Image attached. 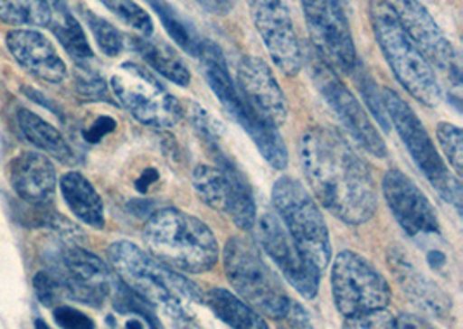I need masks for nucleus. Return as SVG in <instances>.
<instances>
[{
    "instance_id": "38",
    "label": "nucleus",
    "mask_w": 463,
    "mask_h": 329,
    "mask_svg": "<svg viewBox=\"0 0 463 329\" xmlns=\"http://www.w3.org/2000/svg\"><path fill=\"white\" fill-rule=\"evenodd\" d=\"M361 92L364 96V101L368 104V108L372 109L373 117L379 120L382 128L389 130V118L385 115V109H383V103H382V96H380V90L377 89V85L372 82V80H364L361 79Z\"/></svg>"
},
{
    "instance_id": "16",
    "label": "nucleus",
    "mask_w": 463,
    "mask_h": 329,
    "mask_svg": "<svg viewBox=\"0 0 463 329\" xmlns=\"http://www.w3.org/2000/svg\"><path fill=\"white\" fill-rule=\"evenodd\" d=\"M257 243L269 257L281 276L306 300H313L319 289L321 272L295 245L292 236L274 213H264L257 222Z\"/></svg>"
},
{
    "instance_id": "1",
    "label": "nucleus",
    "mask_w": 463,
    "mask_h": 329,
    "mask_svg": "<svg viewBox=\"0 0 463 329\" xmlns=\"http://www.w3.org/2000/svg\"><path fill=\"white\" fill-rule=\"evenodd\" d=\"M304 175L317 202L338 221L359 226L377 212V185L370 166L334 128L313 127L300 143Z\"/></svg>"
},
{
    "instance_id": "36",
    "label": "nucleus",
    "mask_w": 463,
    "mask_h": 329,
    "mask_svg": "<svg viewBox=\"0 0 463 329\" xmlns=\"http://www.w3.org/2000/svg\"><path fill=\"white\" fill-rule=\"evenodd\" d=\"M344 329H394V315L387 309L351 315L345 317Z\"/></svg>"
},
{
    "instance_id": "45",
    "label": "nucleus",
    "mask_w": 463,
    "mask_h": 329,
    "mask_svg": "<svg viewBox=\"0 0 463 329\" xmlns=\"http://www.w3.org/2000/svg\"><path fill=\"white\" fill-rule=\"evenodd\" d=\"M101 2H103V4H105V5H106V4H108V2H109V0H101Z\"/></svg>"
},
{
    "instance_id": "34",
    "label": "nucleus",
    "mask_w": 463,
    "mask_h": 329,
    "mask_svg": "<svg viewBox=\"0 0 463 329\" xmlns=\"http://www.w3.org/2000/svg\"><path fill=\"white\" fill-rule=\"evenodd\" d=\"M438 139L457 177L462 175V128L457 125L441 122L438 125Z\"/></svg>"
},
{
    "instance_id": "27",
    "label": "nucleus",
    "mask_w": 463,
    "mask_h": 329,
    "mask_svg": "<svg viewBox=\"0 0 463 329\" xmlns=\"http://www.w3.org/2000/svg\"><path fill=\"white\" fill-rule=\"evenodd\" d=\"M52 18L49 23V28L56 35V39L63 45L64 51L71 56L73 61L79 64H87L94 60V52L90 49V43L85 37L84 28L79 20L71 14L66 2H60L51 5Z\"/></svg>"
},
{
    "instance_id": "6",
    "label": "nucleus",
    "mask_w": 463,
    "mask_h": 329,
    "mask_svg": "<svg viewBox=\"0 0 463 329\" xmlns=\"http://www.w3.org/2000/svg\"><path fill=\"white\" fill-rule=\"evenodd\" d=\"M198 60L203 66L205 79L219 103L224 106L232 120L250 136L262 158L276 170H283L288 164V151L283 137L274 125L262 120L253 111L252 106L243 99L228 71V64L219 45L211 41L203 42Z\"/></svg>"
},
{
    "instance_id": "24",
    "label": "nucleus",
    "mask_w": 463,
    "mask_h": 329,
    "mask_svg": "<svg viewBox=\"0 0 463 329\" xmlns=\"http://www.w3.org/2000/svg\"><path fill=\"white\" fill-rule=\"evenodd\" d=\"M203 302L213 315L232 329H269L264 317L230 289L212 288Z\"/></svg>"
},
{
    "instance_id": "12",
    "label": "nucleus",
    "mask_w": 463,
    "mask_h": 329,
    "mask_svg": "<svg viewBox=\"0 0 463 329\" xmlns=\"http://www.w3.org/2000/svg\"><path fill=\"white\" fill-rule=\"evenodd\" d=\"M332 293L344 317L387 309L392 291L385 277L366 258L344 249L332 264Z\"/></svg>"
},
{
    "instance_id": "35",
    "label": "nucleus",
    "mask_w": 463,
    "mask_h": 329,
    "mask_svg": "<svg viewBox=\"0 0 463 329\" xmlns=\"http://www.w3.org/2000/svg\"><path fill=\"white\" fill-rule=\"evenodd\" d=\"M33 289L39 302L45 307H56L64 298L63 289L49 270H41L33 277Z\"/></svg>"
},
{
    "instance_id": "20",
    "label": "nucleus",
    "mask_w": 463,
    "mask_h": 329,
    "mask_svg": "<svg viewBox=\"0 0 463 329\" xmlns=\"http://www.w3.org/2000/svg\"><path fill=\"white\" fill-rule=\"evenodd\" d=\"M387 266L394 274L401 291L413 302V306L439 321L451 317V296L421 272L410 253L401 247L391 248L387 253Z\"/></svg>"
},
{
    "instance_id": "29",
    "label": "nucleus",
    "mask_w": 463,
    "mask_h": 329,
    "mask_svg": "<svg viewBox=\"0 0 463 329\" xmlns=\"http://www.w3.org/2000/svg\"><path fill=\"white\" fill-rule=\"evenodd\" d=\"M14 217H16V222L32 229H51L63 236L80 232L79 227L71 224L68 219H64L63 215L58 210H54L51 203L22 202L14 206Z\"/></svg>"
},
{
    "instance_id": "17",
    "label": "nucleus",
    "mask_w": 463,
    "mask_h": 329,
    "mask_svg": "<svg viewBox=\"0 0 463 329\" xmlns=\"http://www.w3.org/2000/svg\"><path fill=\"white\" fill-rule=\"evenodd\" d=\"M253 24L274 64L295 77L304 66V52L287 0H249Z\"/></svg>"
},
{
    "instance_id": "44",
    "label": "nucleus",
    "mask_w": 463,
    "mask_h": 329,
    "mask_svg": "<svg viewBox=\"0 0 463 329\" xmlns=\"http://www.w3.org/2000/svg\"><path fill=\"white\" fill-rule=\"evenodd\" d=\"M49 5H54V4H60V2H63V0H45Z\"/></svg>"
},
{
    "instance_id": "11",
    "label": "nucleus",
    "mask_w": 463,
    "mask_h": 329,
    "mask_svg": "<svg viewBox=\"0 0 463 329\" xmlns=\"http://www.w3.org/2000/svg\"><path fill=\"white\" fill-rule=\"evenodd\" d=\"M47 270L63 289L64 298L99 309L118 285V276L94 253L66 245L47 257Z\"/></svg>"
},
{
    "instance_id": "8",
    "label": "nucleus",
    "mask_w": 463,
    "mask_h": 329,
    "mask_svg": "<svg viewBox=\"0 0 463 329\" xmlns=\"http://www.w3.org/2000/svg\"><path fill=\"white\" fill-rule=\"evenodd\" d=\"M382 103L389 122H392L401 141L408 149L410 156L419 166L423 177L438 191L446 203L455 210H462V185L457 175L444 164L441 155L438 153L427 128L419 118V115L411 109L401 96L391 89H383Z\"/></svg>"
},
{
    "instance_id": "21",
    "label": "nucleus",
    "mask_w": 463,
    "mask_h": 329,
    "mask_svg": "<svg viewBox=\"0 0 463 329\" xmlns=\"http://www.w3.org/2000/svg\"><path fill=\"white\" fill-rule=\"evenodd\" d=\"M7 47L14 60L32 75L43 82L61 83L68 70L54 43L35 30H11L7 33Z\"/></svg>"
},
{
    "instance_id": "26",
    "label": "nucleus",
    "mask_w": 463,
    "mask_h": 329,
    "mask_svg": "<svg viewBox=\"0 0 463 329\" xmlns=\"http://www.w3.org/2000/svg\"><path fill=\"white\" fill-rule=\"evenodd\" d=\"M16 120H18L23 136L35 147L45 151L47 155L54 156L56 160H60L63 164H70L77 162V156H75L71 146L66 143L63 134L56 127L45 122L39 115L32 113L30 109H20L16 115Z\"/></svg>"
},
{
    "instance_id": "2",
    "label": "nucleus",
    "mask_w": 463,
    "mask_h": 329,
    "mask_svg": "<svg viewBox=\"0 0 463 329\" xmlns=\"http://www.w3.org/2000/svg\"><path fill=\"white\" fill-rule=\"evenodd\" d=\"M108 257L126 287L155 309L167 314L179 326L190 328L193 307L203 304V293L196 283L130 241L113 243L108 249Z\"/></svg>"
},
{
    "instance_id": "25",
    "label": "nucleus",
    "mask_w": 463,
    "mask_h": 329,
    "mask_svg": "<svg viewBox=\"0 0 463 329\" xmlns=\"http://www.w3.org/2000/svg\"><path fill=\"white\" fill-rule=\"evenodd\" d=\"M132 49L145 61L165 77L169 82L186 87L191 82L190 68L183 58L170 47L169 43L162 41H153L151 37H132Z\"/></svg>"
},
{
    "instance_id": "43",
    "label": "nucleus",
    "mask_w": 463,
    "mask_h": 329,
    "mask_svg": "<svg viewBox=\"0 0 463 329\" xmlns=\"http://www.w3.org/2000/svg\"><path fill=\"white\" fill-rule=\"evenodd\" d=\"M35 329H51L45 323H43V319H37L35 321Z\"/></svg>"
},
{
    "instance_id": "4",
    "label": "nucleus",
    "mask_w": 463,
    "mask_h": 329,
    "mask_svg": "<svg viewBox=\"0 0 463 329\" xmlns=\"http://www.w3.org/2000/svg\"><path fill=\"white\" fill-rule=\"evenodd\" d=\"M228 281L243 302L260 315L287 321L294 326L307 323V314L295 304L281 281L262 258L260 251L243 238H232L224 248Z\"/></svg>"
},
{
    "instance_id": "33",
    "label": "nucleus",
    "mask_w": 463,
    "mask_h": 329,
    "mask_svg": "<svg viewBox=\"0 0 463 329\" xmlns=\"http://www.w3.org/2000/svg\"><path fill=\"white\" fill-rule=\"evenodd\" d=\"M75 90L87 101H108V83L87 64H79L75 71Z\"/></svg>"
},
{
    "instance_id": "23",
    "label": "nucleus",
    "mask_w": 463,
    "mask_h": 329,
    "mask_svg": "<svg viewBox=\"0 0 463 329\" xmlns=\"http://www.w3.org/2000/svg\"><path fill=\"white\" fill-rule=\"evenodd\" d=\"M61 193L64 202L75 213L79 221H82L92 229L105 227V205L94 185L85 179L79 172H68L61 177Z\"/></svg>"
},
{
    "instance_id": "39",
    "label": "nucleus",
    "mask_w": 463,
    "mask_h": 329,
    "mask_svg": "<svg viewBox=\"0 0 463 329\" xmlns=\"http://www.w3.org/2000/svg\"><path fill=\"white\" fill-rule=\"evenodd\" d=\"M117 128V122L111 117H99L94 124L89 125L84 130V139L87 143H99L108 134Z\"/></svg>"
},
{
    "instance_id": "5",
    "label": "nucleus",
    "mask_w": 463,
    "mask_h": 329,
    "mask_svg": "<svg viewBox=\"0 0 463 329\" xmlns=\"http://www.w3.org/2000/svg\"><path fill=\"white\" fill-rule=\"evenodd\" d=\"M370 20L375 39L398 82L421 104L439 106L444 96L441 83L402 28L394 4L391 0H370Z\"/></svg>"
},
{
    "instance_id": "19",
    "label": "nucleus",
    "mask_w": 463,
    "mask_h": 329,
    "mask_svg": "<svg viewBox=\"0 0 463 329\" xmlns=\"http://www.w3.org/2000/svg\"><path fill=\"white\" fill-rule=\"evenodd\" d=\"M236 87L253 111L274 125L287 124L288 103L274 77L273 70L257 56H245L236 70Z\"/></svg>"
},
{
    "instance_id": "10",
    "label": "nucleus",
    "mask_w": 463,
    "mask_h": 329,
    "mask_svg": "<svg viewBox=\"0 0 463 329\" xmlns=\"http://www.w3.org/2000/svg\"><path fill=\"white\" fill-rule=\"evenodd\" d=\"M117 99L139 124L155 128H170L184 115L181 103L158 82L146 68L124 62L111 77Z\"/></svg>"
},
{
    "instance_id": "18",
    "label": "nucleus",
    "mask_w": 463,
    "mask_h": 329,
    "mask_svg": "<svg viewBox=\"0 0 463 329\" xmlns=\"http://www.w3.org/2000/svg\"><path fill=\"white\" fill-rule=\"evenodd\" d=\"M382 191L394 219L410 238L425 241L441 234L439 217L434 206L419 185L401 170L392 168L383 175Z\"/></svg>"
},
{
    "instance_id": "32",
    "label": "nucleus",
    "mask_w": 463,
    "mask_h": 329,
    "mask_svg": "<svg viewBox=\"0 0 463 329\" xmlns=\"http://www.w3.org/2000/svg\"><path fill=\"white\" fill-rule=\"evenodd\" d=\"M106 7L117 14L120 20L128 24L130 28L137 30L141 37L153 35V20L146 11L134 0H109Z\"/></svg>"
},
{
    "instance_id": "37",
    "label": "nucleus",
    "mask_w": 463,
    "mask_h": 329,
    "mask_svg": "<svg viewBox=\"0 0 463 329\" xmlns=\"http://www.w3.org/2000/svg\"><path fill=\"white\" fill-rule=\"evenodd\" d=\"M52 315L54 323L61 329H96L92 317L71 306H56Z\"/></svg>"
},
{
    "instance_id": "13",
    "label": "nucleus",
    "mask_w": 463,
    "mask_h": 329,
    "mask_svg": "<svg viewBox=\"0 0 463 329\" xmlns=\"http://www.w3.org/2000/svg\"><path fill=\"white\" fill-rule=\"evenodd\" d=\"M317 56L332 70L351 73L358 52L347 18L345 0H300Z\"/></svg>"
},
{
    "instance_id": "3",
    "label": "nucleus",
    "mask_w": 463,
    "mask_h": 329,
    "mask_svg": "<svg viewBox=\"0 0 463 329\" xmlns=\"http://www.w3.org/2000/svg\"><path fill=\"white\" fill-rule=\"evenodd\" d=\"M143 240L151 257L175 270L202 274L219 260L217 240L209 226L174 206L158 208L147 217Z\"/></svg>"
},
{
    "instance_id": "7",
    "label": "nucleus",
    "mask_w": 463,
    "mask_h": 329,
    "mask_svg": "<svg viewBox=\"0 0 463 329\" xmlns=\"http://www.w3.org/2000/svg\"><path fill=\"white\" fill-rule=\"evenodd\" d=\"M202 139L207 143L215 164L194 166L191 183L198 198L212 210L230 215L238 229L252 230L257 222L252 185L219 145L221 136Z\"/></svg>"
},
{
    "instance_id": "30",
    "label": "nucleus",
    "mask_w": 463,
    "mask_h": 329,
    "mask_svg": "<svg viewBox=\"0 0 463 329\" xmlns=\"http://www.w3.org/2000/svg\"><path fill=\"white\" fill-rule=\"evenodd\" d=\"M52 18L45 0H0V21L13 26H49Z\"/></svg>"
},
{
    "instance_id": "41",
    "label": "nucleus",
    "mask_w": 463,
    "mask_h": 329,
    "mask_svg": "<svg viewBox=\"0 0 463 329\" xmlns=\"http://www.w3.org/2000/svg\"><path fill=\"white\" fill-rule=\"evenodd\" d=\"M394 329H434L425 319L413 314L394 315Z\"/></svg>"
},
{
    "instance_id": "14",
    "label": "nucleus",
    "mask_w": 463,
    "mask_h": 329,
    "mask_svg": "<svg viewBox=\"0 0 463 329\" xmlns=\"http://www.w3.org/2000/svg\"><path fill=\"white\" fill-rule=\"evenodd\" d=\"M311 77L319 96L332 109V113L345 128V132L366 153L377 158H385L387 146L380 136L379 128L373 125L370 115L366 113L364 106L359 103L356 96L344 83L340 82L335 70H332L317 54L311 60Z\"/></svg>"
},
{
    "instance_id": "9",
    "label": "nucleus",
    "mask_w": 463,
    "mask_h": 329,
    "mask_svg": "<svg viewBox=\"0 0 463 329\" xmlns=\"http://www.w3.org/2000/svg\"><path fill=\"white\" fill-rule=\"evenodd\" d=\"M273 205L302 255L323 272L332 260V241L321 210L307 189L294 177H281L274 183Z\"/></svg>"
},
{
    "instance_id": "28",
    "label": "nucleus",
    "mask_w": 463,
    "mask_h": 329,
    "mask_svg": "<svg viewBox=\"0 0 463 329\" xmlns=\"http://www.w3.org/2000/svg\"><path fill=\"white\" fill-rule=\"evenodd\" d=\"M147 4L158 14V18L162 21V24L165 26L172 41L175 42L190 56L198 58L200 49H202L205 41L198 35L194 26L184 20L165 0H147Z\"/></svg>"
},
{
    "instance_id": "15",
    "label": "nucleus",
    "mask_w": 463,
    "mask_h": 329,
    "mask_svg": "<svg viewBox=\"0 0 463 329\" xmlns=\"http://www.w3.org/2000/svg\"><path fill=\"white\" fill-rule=\"evenodd\" d=\"M402 28L419 47L430 68L439 70L457 90L462 85V64L453 43L420 0H398L394 5Z\"/></svg>"
},
{
    "instance_id": "22",
    "label": "nucleus",
    "mask_w": 463,
    "mask_h": 329,
    "mask_svg": "<svg viewBox=\"0 0 463 329\" xmlns=\"http://www.w3.org/2000/svg\"><path fill=\"white\" fill-rule=\"evenodd\" d=\"M11 185L22 202L49 203L58 185L56 166L43 153L23 151L11 162Z\"/></svg>"
},
{
    "instance_id": "31",
    "label": "nucleus",
    "mask_w": 463,
    "mask_h": 329,
    "mask_svg": "<svg viewBox=\"0 0 463 329\" xmlns=\"http://www.w3.org/2000/svg\"><path fill=\"white\" fill-rule=\"evenodd\" d=\"M80 14L84 18L85 24L89 26V30L92 32L99 49L103 51V54H106L108 58L120 56L124 51V39H122L120 32L109 21L98 16L96 13H92L87 7H80Z\"/></svg>"
},
{
    "instance_id": "42",
    "label": "nucleus",
    "mask_w": 463,
    "mask_h": 329,
    "mask_svg": "<svg viewBox=\"0 0 463 329\" xmlns=\"http://www.w3.org/2000/svg\"><path fill=\"white\" fill-rule=\"evenodd\" d=\"M238 0H198V4H202V7H205L212 14H230Z\"/></svg>"
},
{
    "instance_id": "40",
    "label": "nucleus",
    "mask_w": 463,
    "mask_h": 329,
    "mask_svg": "<svg viewBox=\"0 0 463 329\" xmlns=\"http://www.w3.org/2000/svg\"><path fill=\"white\" fill-rule=\"evenodd\" d=\"M160 183V170L156 166H146L139 172L137 179H134V187L141 194H149Z\"/></svg>"
}]
</instances>
